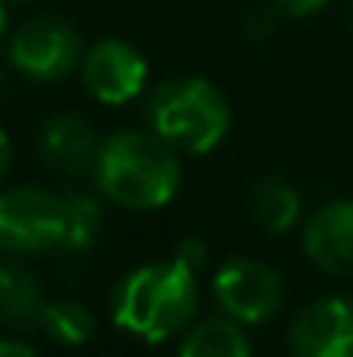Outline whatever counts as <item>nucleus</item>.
<instances>
[{"label": "nucleus", "mask_w": 353, "mask_h": 357, "mask_svg": "<svg viewBox=\"0 0 353 357\" xmlns=\"http://www.w3.org/2000/svg\"><path fill=\"white\" fill-rule=\"evenodd\" d=\"M215 302L222 316H229L242 326H263L267 319L277 316L284 302V281L281 274L253 257H233L219 267L212 278Z\"/></svg>", "instance_id": "obj_6"}, {"label": "nucleus", "mask_w": 353, "mask_h": 357, "mask_svg": "<svg viewBox=\"0 0 353 357\" xmlns=\"http://www.w3.org/2000/svg\"><path fill=\"white\" fill-rule=\"evenodd\" d=\"M7 35V0H0V38Z\"/></svg>", "instance_id": "obj_20"}, {"label": "nucleus", "mask_w": 353, "mask_h": 357, "mask_svg": "<svg viewBox=\"0 0 353 357\" xmlns=\"http://www.w3.org/2000/svg\"><path fill=\"white\" fill-rule=\"evenodd\" d=\"M10 160H14V153H10V139H7L3 128H0V184H3V177L10 174Z\"/></svg>", "instance_id": "obj_19"}, {"label": "nucleus", "mask_w": 353, "mask_h": 357, "mask_svg": "<svg viewBox=\"0 0 353 357\" xmlns=\"http://www.w3.org/2000/svg\"><path fill=\"white\" fill-rule=\"evenodd\" d=\"M246 205H249L253 222L274 236L291 233L301 222V195L288 181H274V177L256 181L246 195Z\"/></svg>", "instance_id": "obj_12"}, {"label": "nucleus", "mask_w": 353, "mask_h": 357, "mask_svg": "<svg viewBox=\"0 0 353 357\" xmlns=\"http://www.w3.org/2000/svg\"><path fill=\"white\" fill-rule=\"evenodd\" d=\"M208 257H212V253H208V243L201 236H184L177 243V250H173V260H180L184 267H191L194 274L208 264Z\"/></svg>", "instance_id": "obj_16"}, {"label": "nucleus", "mask_w": 353, "mask_h": 357, "mask_svg": "<svg viewBox=\"0 0 353 357\" xmlns=\"http://www.w3.org/2000/svg\"><path fill=\"white\" fill-rule=\"evenodd\" d=\"M0 357H38L28 344H21V340H3L0 337Z\"/></svg>", "instance_id": "obj_18"}, {"label": "nucleus", "mask_w": 353, "mask_h": 357, "mask_svg": "<svg viewBox=\"0 0 353 357\" xmlns=\"http://www.w3.org/2000/svg\"><path fill=\"white\" fill-rule=\"evenodd\" d=\"M3 91H7V77H3V70H0V98H3Z\"/></svg>", "instance_id": "obj_21"}, {"label": "nucleus", "mask_w": 353, "mask_h": 357, "mask_svg": "<svg viewBox=\"0 0 353 357\" xmlns=\"http://www.w3.org/2000/svg\"><path fill=\"white\" fill-rule=\"evenodd\" d=\"M177 357H253V347L242 323L229 316H212L184 333Z\"/></svg>", "instance_id": "obj_13"}, {"label": "nucleus", "mask_w": 353, "mask_h": 357, "mask_svg": "<svg viewBox=\"0 0 353 357\" xmlns=\"http://www.w3.org/2000/svg\"><path fill=\"white\" fill-rule=\"evenodd\" d=\"M42 156L70 174V177H94V167H97V153H101V142L94 125L80 115H56L42 125Z\"/></svg>", "instance_id": "obj_10"}, {"label": "nucleus", "mask_w": 353, "mask_h": 357, "mask_svg": "<svg viewBox=\"0 0 353 357\" xmlns=\"http://www.w3.org/2000/svg\"><path fill=\"white\" fill-rule=\"evenodd\" d=\"M49 302L42 281L14 260H0V319L14 330H42Z\"/></svg>", "instance_id": "obj_11"}, {"label": "nucleus", "mask_w": 353, "mask_h": 357, "mask_svg": "<svg viewBox=\"0 0 353 357\" xmlns=\"http://www.w3.org/2000/svg\"><path fill=\"white\" fill-rule=\"evenodd\" d=\"M7 59L21 77L38 80V84H52V80L70 77L84 63V38L70 21L42 14V17L24 21L10 35Z\"/></svg>", "instance_id": "obj_5"}, {"label": "nucleus", "mask_w": 353, "mask_h": 357, "mask_svg": "<svg viewBox=\"0 0 353 357\" xmlns=\"http://www.w3.org/2000/svg\"><path fill=\"white\" fill-rule=\"evenodd\" d=\"M149 128L184 156L212 153L233 128L229 98L205 77H173L159 84L146 108Z\"/></svg>", "instance_id": "obj_3"}, {"label": "nucleus", "mask_w": 353, "mask_h": 357, "mask_svg": "<svg viewBox=\"0 0 353 357\" xmlns=\"http://www.w3.org/2000/svg\"><path fill=\"white\" fill-rule=\"evenodd\" d=\"M146 77H149L146 56L125 38L94 42L80 63V80H84L87 94L111 108L135 101L146 87Z\"/></svg>", "instance_id": "obj_7"}, {"label": "nucleus", "mask_w": 353, "mask_h": 357, "mask_svg": "<svg viewBox=\"0 0 353 357\" xmlns=\"http://www.w3.org/2000/svg\"><path fill=\"white\" fill-rule=\"evenodd\" d=\"M97 191L132 212H152L180 191V156L152 128H121L101 142L94 167Z\"/></svg>", "instance_id": "obj_1"}, {"label": "nucleus", "mask_w": 353, "mask_h": 357, "mask_svg": "<svg viewBox=\"0 0 353 357\" xmlns=\"http://www.w3.org/2000/svg\"><path fill=\"white\" fill-rule=\"evenodd\" d=\"M198 316V278L180 260L142 264L115 291L111 319L118 330L146 340L166 344L170 337L184 333Z\"/></svg>", "instance_id": "obj_2"}, {"label": "nucleus", "mask_w": 353, "mask_h": 357, "mask_svg": "<svg viewBox=\"0 0 353 357\" xmlns=\"http://www.w3.org/2000/svg\"><path fill=\"white\" fill-rule=\"evenodd\" d=\"M63 208H66V222H63V243L59 250L66 257H87L104 229V208L94 195L84 191H70L63 195Z\"/></svg>", "instance_id": "obj_14"}, {"label": "nucleus", "mask_w": 353, "mask_h": 357, "mask_svg": "<svg viewBox=\"0 0 353 357\" xmlns=\"http://www.w3.org/2000/svg\"><path fill=\"white\" fill-rule=\"evenodd\" d=\"M42 330L49 340L63 344V347H80L94 337L97 323H94V312L73 298H63V302H49L45 316H42Z\"/></svg>", "instance_id": "obj_15"}, {"label": "nucleus", "mask_w": 353, "mask_h": 357, "mask_svg": "<svg viewBox=\"0 0 353 357\" xmlns=\"http://www.w3.org/2000/svg\"><path fill=\"white\" fill-rule=\"evenodd\" d=\"M63 195L42 188H7L0 191V250L14 257H31L59 250L63 243Z\"/></svg>", "instance_id": "obj_4"}, {"label": "nucleus", "mask_w": 353, "mask_h": 357, "mask_svg": "<svg viewBox=\"0 0 353 357\" xmlns=\"http://www.w3.org/2000/svg\"><path fill=\"white\" fill-rule=\"evenodd\" d=\"M291 357H353V302L319 298L305 305L288 333Z\"/></svg>", "instance_id": "obj_8"}, {"label": "nucleus", "mask_w": 353, "mask_h": 357, "mask_svg": "<svg viewBox=\"0 0 353 357\" xmlns=\"http://www.w3.org/2000/svg\"><path fill=\"white\" fill-rule=\"evenodd\" d=\"M301 250L326 274H353V198L315 208L305 222Z\"/></svg>", "instance_id": "obj_9"}, {"label": "nucleus", "mask_w": 353, "mask_h": 357, "mask_svg": "<svg viewBox=\"0 0 353 357\" xmlns=\"http://www.w3.org/2000/svg\"><path fill=\"white\" fill-rule=\"evenodd\" d=\"M326 3H329V0H277V7H281L284 14H291V17H312V14H319Z\"/></svg>", "instance_id": "obj_17"}]
</instances>
